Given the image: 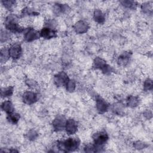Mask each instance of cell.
<instances>
[{"instance_id":"1","label":"cell","mask_w":153,"mask_h":153,"mask_svg":"<svg viewBox=\"0 0 153 153\" xmlns=\"http://www.w3.org/2000/svg\"><path fill=\"white\" fill-rule=\"evenodd\" d=\"M80 141L78 138H68L65 141L57 142V148L63 152L73 151L77 149L79 145Z\"/></svg>"},{"instance_id":"2","label":"cell","mask_w":153,"mask_h":153,"mask_svg":"<svg viewBox=\"0 0 153 153\" xmlns=\"http://www.w3.org/2000/svg\"><path fill=\"white\" fill-rule=\"evenodd\" d=\"M4 24L6 29L13 33H20L22 30V28L18 24L15 16L10 15L7 17Z\"/></svg>"},{"instance_id":"3","label":"cell","mask_w":153,"mask_h":153,"mask_svg":"<svg viewBox=\"0 0 153 153\" xmlns=\"http://www.w3.org/2000/svg\"><path fill=\"white\" fill-rule=\"evenodd\" d=\"M93 139L96 148H99L107 142L108 136L105 131H100L95 133L93 136Z\"/></svg>"},{"instance_id":"4","label":"cell","mask_w":153,"mask_h":153,"mask_svg":"<svg viewBox=\"0 0 153 153\" xmlns=\"http://www.w3.org/2000/svg\"><path fill=\"white\" fill-rule=\"evenodd\" d=\"M9 54L10 57L13 59H19L22 54L21 45L17 43H14L8 48Z\"/></svg>"},{"instance_id":"5","label":"cell","mask_w":153,"mask_h":153,"mask_svg":"<svg viewBox=\"0 0 153 153\" xmlns=\"http://www.w3.org/2000/svg\"><path fill=\"white\" fill-rule=\"evenodd\" d=\"M65 128L68 134H75L78 129L76 121L73 119H69L66 120Z\"/></svg>"},{"instance_id":"6","label":"cell","mask_w":153,"mask_h":153,"mask_svg":"<svg viewBox=\"0 0 153 153\" xmlns=\"http://www.w3.org/2000/svg\"><path fill=\"white\" fill-rule=\"evenodd\" d=\"M68 80H69V78L68 75L64 72H61L57 74V75H55L54 78V83L57 86H63L65 84L66 85Z\"/></svg>"},{"instance_id":"7","label":"cell","mask_w":153,"mask_h":153,"mask_svg":"<svg viewBox=\"0 0 153 153\" xmlns=\"http://www.w3.org/2000/svg\"><path fill=\"white\" fill-rule=\"evenodd\" d=\"M23 102L26 104H32L38 100V95L33 91H26L22 96Z\"/></svg>"},{"instance_id":"8","label":"cell","mask_w":153,"mask_h":153,"mask_svg":"<svg viewBox=\"0 0 153 153\" xmlns=\"http://www.w3.org/2000/svg\"><path fill=\"white\" fill-rule=\"evenodd\" d=\"M66 121H65L64 117L61 115L57 117L56 118H54L52 123L54 129L56 131H60L63 130L65 127Z\"/></svg>"},{"instance_id":"9","label":"cell","mask_w":153,"mask_h":153,"mask_svg":"<svg viewBox=\"0 0 153 153\" xmlns=\"http://www.w3.org/2000/svg\"><path fill=\"white\" fill-rule=\"evenodd\" d=\"M40 36L45 39H51L56 36V31L51 27H45L40 32Z\"/></svg>"},{"instance_id":"10","label":"cell","mask_w":153,"mask_h":153,"mask_svg":"<svg viewBox=\"0 0 153 153\" xmlns=\"http://www.w3.org/2000/svg\"><path fill=\"white\" fill-rule=\"evenodd\" d=\"M40 34L33 28H28L25 34V39L28 41H32L39 37Z\"/></svg>"},{"instance_id":"11","label":"cell","mask_w":153,"mask_h":153,"mask_svg":"<svg viewBox=\"0 0 153 153\" xmlns=\"http://www.w3.org/2000/svg\"><path fill=\"white\" fill-rule=\"evenodd\" d=\"M94 64L96 68L100 69L105 73L110 71V67L106 63V62H105L103 60L99 57H97L95 59Z\"/></svg>"},{"instance_id":"12","label":"cell","mask_w":153,"mask_h":153,"mask_svg":"<svg viewBox=\"0 0 153 153\" xmlns=\"http://www.w3.org/2000/svg\"><path fill=\"white\" fill-rule=\"evenodd\" d=\"M88 29V23L82 20H80L74 26V29L75 32L78 33H85L87 32Z\"/></svg>"},{"instance_id":"13","label":"cell","mask_w":153,"mask_h":153,"mask_svg":"<svg viewBox=\"0 0 153 153\" xmlns=\"http://www.w3.org/2000/svg\"><path fill=\"white\" fill-rule=\"evenodd\" d=\"M108 105L106 102L101 97H97L96 99V108L100 113H103L108 109Z\"/></svg>"},{"instance_id":"14","label":"cell","mask_w":153,"mask_h":153,"mask_svg":"<svg viewBox=\"0 0 153 153\" xmlns=\"http://www.w3.org/2000/svg\"><path fill=\"white\" fill-rule=\"evenodd\" d=\"M1 109L2 111L5 112L7 114L11 113L14 111V106L12 103L8 100H5L2 103Z\"/></svg>"},{"instance_id":"15","label":"cell","mask_w":153,"mask_h":153,"mask_svg":"<svg viewBox=\"0 0 153 153\" xmlns=\"http://www.w3.org/2000/svg\"><path fill=\"white\" fill-rule=\"evenodd\" d=\"M93 17L95 22H96L98 23H103L105 22V15L100 10H96L94 11Z\"/></svg>"},{"instance_id":"16","label":"cell","mask_w":153,"mask_h":153,"mask_svg":"<svg viewBox=\"0 0 153 153\" xmlns=\"http://www.w3.org/2000/svg\"><path fill=\"white\" fill-rule=\"evenodd\" d=\"M7 118L10 123H11L13 124H15L18 123V121L20 119V115L19 114L13 112L11 113L7 114Z\"/></svg>"},{"instance_id":"17","label":"cell","mask_w":153,"mask_h":153,"mask_svg":"<svg viewBox=\"0 0 153 153\" xmlns=\"http://www.w3.org/2000/svg\"><path fill=\"white\" fill-rule=\"evenodd\" d=\"M13 93V87H8L2 88L1 90V95L2 97H7L11 96Z\"/></svg>"},{"instance_id":"18","label":"cell","mask_w":153,"mask_h":153,"mask_svg":"<svg viewBox=\"0 0 153 153\" xmlns=\"http://www.w3.org/2000/svg\"><path fill=\"white\" fill-rule=\"evenodd\" d=\"M130 58V54L128 53H124L121 54L118 58V62L120 65H126Z\"/></svg>"},{"instance_id":"19","label":"cell","mask_w":153,"mask_h":153,"mask_svg":"<svg viewBox=\"0 0 153 153\" xmlns=\"http://www.w3.org/2000/svg\"><path fill=\"white\" fill-rule=\"evenodd\" d=\"M9 57H10V56L8 48H7L5 47L2 48L1 50V62L4 63L6 62L9 59Z\"/></svg>"},{"instance_id":"20","label":"cell","mask_w":153,"mask_h":153,"mask_svg":"<svg viewBox=\"0 0 153 153\" xmlns=\"http://www.w3.org/2000/svg\"><path fill=\"white\" fill-rule=\"evenodd\" d=\"M138 102H139L138 99L136 97L131 96L128 97V98L127 99V105H128V106L134 107V106H137V105L138 103Z\"/></svg>"},{"instance_id":"21","label":"cell","mask_w":153,"mask_h":153,"mask_svg":"<svg viewBox=\"0 0 153 153\" xmlns=\"http://www.w3.org/2000/svg\"><path fill=\"white\" fill-rule=\"evenodd\" d=\"M1 2L4 7L9 10H11L16 4V2L14 1H3Z\"/></svg>"},{"instance_id":"22","label":"cell","mask_w":153,"mask_h":153,"mask_svg":"<svg viewBox=\"0 0 153 153\" xmlns=\"http://www.w3.org/2000/svg\"><path fill=\"white\" fill-rule=\"evenodd\" d=\"M66 90L68 91H73L75 90V82L74 80L69 79L67 83L66 84Z\"/></svg>"},{"instance_id":"23","label":"cell","mask_w":153,"mask_h":153,"mask_svg":"<svg viewBox=\"0 0 153 153\" xmlns=\"http://www.w3.org/2000/svg\"><path fill=\"white\" fill-rule=\"evenodd\" d=\"M123 5L126 7L128 8H134L136 5V4L134 1H123L121 2Z\"/></svg>"},{"instance_id":"24","label":"cell","mask_w":153,"mask_h":153,"mask_svg":"<svg viewBox=\"0 0 153 153\" xmlns=\"http://www.w3.org/2000/svg\"><path fill=\"white\" fill-rule=\"evenodd\" d=\"M152 81L148 79L145 81V83H144V88L146 90H149L151 89H152Z\"/></svg>"},{"instance_id":"25","label":"cell","mask_w":153,"mask_h":153,"mask_svg":"<svg viewBox=\"0 0 153 153\" xmlns=\"http://www.w3.org/2000/svg\"><path fill=\"white\" fill-rule=\"evenodd\" d=\"M37 133L35 130H30L27 134V136L29 139H34L37 137Z\"/></svg>"},{"instance_id":"26","label":"cell","mask_w":153,"mask_h":153,"mask_svg":"<svg viewBox=\"0 0 153 153\" xmlns=\"http://www.w3.org/2000/svg\"><path fill=\"white\" fill-rule=\"evenodd\" d=\"M27 85H29V87H33V88H35L36 87V82H34V81H32V80H30V79H28L27 81Z\"/></svg>"}]
</instances>
